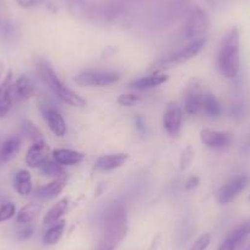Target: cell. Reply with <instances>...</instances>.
I'll return each mask as SVG.
<instances>
[{
    "label": "cell",
    "mask_w": 250,
    "mask_h": 250,
    "mask_svg": "<svg viewBox=\"0 0 250 250\" xmlns=\"http://www.w3.org/2000/svg\"><path fill=\"white\" fill-rule=\"evenodd\" d=\"M65 188V180L55 179L53 180L49 184L42 185V187H38L37 189L32 191L33 196H35L37 200H50V199H54L64 190Z\"/></svg>",
    "instance_id": "e0dca14e"
},
{
    "label": "cell",
    "mask_w": 250,
    "mask_h": 250,
    "mask_svg": "<svg viewBox=\"0 0 250 250\" xmlns=\"http://www.w3.org/2000/svg\"><path fill=\"white\" fill-rule=\"evenodd\" d=\"M200 140L206 147L213 150H221L232 143V134L228 131H218L205 128L200 131Z\"/></svg>",
    "instance_id": "30bf717a"
},
{
    "label": "cell",
    "mask_w": 250,
    "mask_h": 250,
    "mask_svg": "<svg viewBox=\"0 0 250 250\" xmlns=\"http://www.w3.org/2000/svg\"><path fill=\"white\" fill-rule=\"evenodd\" d=\"M140 101V97L136 95H120L118 97V103L124 107H133Z\"/></svg>",
    "instance_id": "4dcf8cb0"
},
{
    "label": "cell",
    "mask_w": 250,
    "mask_h": 250,
    "mask_svg": "<svg viewBox=\"0 0 250 250\" xmlns=\"http://www.w3.org/2000/svg\"><path fill=\"white\" fill-rule=\"evenodd\" d=\"M14 188L21 196H28L32 194L33 185L31 173L26 169H20L14 175Z\"/></svg>",
    "instance_id": "44dd1931"
},
{
    "label": "cell",
    "mask_w": 250,
    "mask_h": 250,
    "mask_svg": "<svg viewBox=\"0 0 250 250\" xmlns=\"http://www.w3.org/2000/svg\"><path fill=\"white\" fill-rule=\"evenodd\" d=\"M65 230V221L60 220L58 222L49 226L47 230L43 234V243L47 245H54L62 239V234Z\"/></svg>",
    "instance_id": "d4e9b609"
},
{
    "label": "cell",
    "mask_w": 250,
    "mask_h": 250,
    "mask_svg": "<svg viewBox=\"0 0 250 250\" xmlns=\"http://www.w3.org/2000/svg\"><path fill=\"white\" fill-rule=\"evenodd\" d=\"M69 210V200L68 199H62L57 204L50 208V210L43 217V225L50 226L53 223L62 220V217L68 212Z\"/></svg>",
    "instance_id": "cb8c5ba5"
},
{
    "label": "cell",
    "mask_w": 250,
    "mask_h": 250,
    "mask_svg": "<svg viewBox=\"0 0 250 250\" xmlns=\"http://www.w3.org/2000/svg\"><path fill=\"white\" fill-rule=\"evenodd\" d=\"M168 79H169V76L166 75V74L153 73L151 75L144 76V78H139L136 80L131 81L129 86L136 88V90H150V88L157 87V86L167 83Z\"/></svg>",
    "instance_id": "ffe728a7"
},
{
    "label": "cell",
    "mask_w": 250,
    "mask_h": 250,
    "mask_svg": "<svg viewBox=\"0 0 250 250\" xmlns=\"http://www.w3.org/2000/svg\"><path fill=\"white\" fill-rule=\"evenodd\" d=\"M21 144H22V140L19 135L9 136L0 144V163H5L13 160L20 151Z\"/></svg>",
    "instance_id": "ac0fdd59"
},
{
    "label": "cell",
    "mask_w": 250,
    "mask_h": 250,
    "mask_svg": "<svg viewBox=\"0 0 250 250\" xmlns=\"http://www.w3.org/2000/svg\"><path fill=\"white\" fill-rule=\"evenodd\" d=\"M13 71H8L0 83V119H4L13 108Z\"/></svg>",
    "instance_id": "4fadbf2b"
},
{
    "label": "cell",
    "mask_w": 250,
    "mask_h": 250,
    "mask_svg": "<svg viewBox=\"0 0 250 250\" xmlns=\"http://www.w3.org/2000/svg\"><path fill=\"white\" fill-rule=\"evenodd\" d=\"M201 113L208 118H220L222 115V105L212 93L204 92L203 101H201Z\"/></svg>",
    "instance_id": "603a6c76"
},
{
    "label": "cell",
    "mask_w": 250,
    "mask_h": 250,
    "mask_svg": "<svg viewBox=\"0 0 250 250\" xmlns=\"http://www.w3.org/2000/svg\"><path fill=\"white\" fill-rule=\"evenodd\" d=\"M199 183H200V180H199L198 177H190L188 179V182L185 183V188H187L188 190H191V189L198 187Z\"/></svg>",
    "instance_id": "836d02e7"
},
{
    "label": "cell",
    "mask_w": 250,
    "mask_h": 250,
    "mask_svg": "<svg viewBox=\"0 0 250 250\" xmlns=\"http://www.w3.org/2000/svg\"><path fill=\"white\" fill-rule=\"evenodd\" d=\"M250 235V217L243 221L226 237L217 250H237L243 242Z\"/></svg>",
    "instance_id": "8fae6325"
},
{
    "label": "cell",
    "mask_w": 250,
    "mask_h": 250,
    "mask_svg": "<svg viewBox=\"0 0 250 250\" xmlns=\"http://www.w3.org/2000/svg\"><path fill=\"white\" fill-rule=\"evenodd\" d=\"M50 148L44 141L33 143L26 153L25 162L31 168H40L45 161L49 160Z\"/></svg>",
    "instance_id": "7c38bea8"
},
{
    "label": "cell",
    "mask_w": 250,
    "mask_h": 250,
    "mask_svg": "<svg viewBox=\"0 0 250 250\" xmlns=\"http://www.w3.org/2000/svg\"><path fill=\"white\" fill-rule=\"evenodd\" d=\"M183 110L177 102H169L165 109L163 114V126L166 133L172 138L179 135L182 129Z\"/></svg>",
    "instance_id": "9c48e42d"
},
{
    "label": "cell",
    "mask_w": 250,
    "mask_h": 250,
    "mask_svg": "<svg viewBox=\"0 0 250 250\" xmlns=\"http://www.w3.org/2000/svg\"><path fill=\"white\" fill-rule=\"evenodd\" d=\"M128 232V217L124 206L113 204L103 217V235L97 250H115Z\"/></svg>",
    "instance_id": "6da1fadb"
},
{
    "label": "cell",
    "mask_w": 250,
    "mask_h": 250,
    "mask_svg": "<svg viewBox=\"0 0 250 250\" xmlns=\"http://www.w3.org/2000/svg\"><path fill=\"white\" fill-rule=\"evenodd\" d=\"M129 160L128 153H110V155L101 156L96 162V169L103 170H113L115 168H119Z\"/></svg>",
    "instance_id": "d6986e66"
},
{
    "label": "cell",
    "mask_w": 250,
    "mask_h": 250,
    "mask_svg": "<svg viewBox=\"0 0 250 250\" xmlns=\"http://www.w3.org/2000/svg\"><path fill=\"white\" fill-rule=\"evenodd\" d=\"M120 80V74L109 70H85L74 78L78 85L85 87H104Z\"/></svg>",
    "instance_id": "8992f818"
},
{
    "label": "cell",
    "mask_w": 250,
    "mask_h": 250,
    "mask_svg": "<svg viewBox=\"0 0 250 250\" xmlns=\"http://www.w3.org/2000/svg\"><path fill=\"white\" fill-rule=\"evenodd\" d=\"M38 169L41 170L43 175L45 177H53L55 179H60V180H64L66 177V172L65 169L62 168V166L58 165L54 160H48L41 166Z\"/></svg>",
    "instance_id": "484cf974"
},
{
    "label": "cell",
    "mask_w": 250,
    "mask_h": 250,
    "mask_svg": "<svg viewBox=\"0 0 250 250\" xmlns=\"http://www.w3.org/2000/svg\"><path fill=\"white\" fill-rule=\"evenodd\" d=\"M22 134L26 136V138H28L30 140H32L33 143H38V141H43V138H42V134H41V131L38 130L37 126H36L33 123H31L30 120H25V122L22 123Z\"/></svg>",
    "instance_id": "4316f807"
},
{
    "label": "cell",
    "mask_w": 250,
    "mask_h": 250,
    "mask_svg": "<svg viewBox=\"0 0 250 250\" xmlns=\"http://www.w3.org/2000/svg\"><path fill=\"white\" fill-rule=\"evenodd\" d=\"M217 68L227 79L237 78L240 69V35L237 27L226 32L217 54Z\"/></svg>",
    "instance_id": "7a4b0ae2"
},
{
    "label": "cell",
    "mask_w": 250,
    "mask_h": 250,
    "mask_svg": "<svg viewBox=\"0 0 250 250\" xmlns=\"http://www.w3.org/2000/svg\"><path fill=\"white\" fill-rule=\"evenodd\" d=\"M194 158V150L191 146H187L184 148V151L182 152V156H180V170H187L188 168L190 167L191 162H193Z\"/></svg>",
    "instance_id": "f1b7e54d"
},
{
    "label": "cell",
    "mask_w": 250,
    "mask_h": 250,
    "mask_svg": "<svg viewBox=\"0 0 250 250\" xmlns=\"http://www.w3.org/2000/svg\"><path fill=\"white\" fill-rule=\"evenodd\" d=\"M35 93V83L27 75H21L15 83H13V97L14 101L25 102L30 100Z\"/></svg>",
    "instance_id": "9a60e30c"
},
{
    "label": "cell",
    "mask_w": 250,
    "mask_h": 250,
    "mask_svg": "<svg viewBox=\"0 0 250 250\" xmlns=\"http://www.w3.org/2000/svg\"><path fill=\"white\" fill-rule=\"evenodd\" d=\"M16 3L22 9H31L37 5L38 0H16Z\"/></svg>",
    "instance_id": "d6a6232c"
},
{
    "label": "cell",
    "mask_w": 250,
    "mask_h": 250,
    "mask_svg": "<svg viewBox=\"0 0 250 250\" xmlns=\"http://www.w3.org/2000/svg\"><path fill=\"white\" fill-rule=\"evenodd\" d=\"M37 74L42 83L47 85V87L52 91L53 95L57 96L60 101L71 105V107H86V101L80 95L74 92L71 88H69L68 86L64 85L62 80L58 78L55 71L52 69V66L45 60H40L37 62Z\"/></svg>",
    "instance_id": "3957f363"
},
{
    "label": "cell",
    "mask_w": 250,
    "mask_h": 250,
    "mask_svg": "<svg viewBox=\"0 0 250 250\" xmlns=\"http://www.w3.org/2000/svg\"><path fill=\"white\" fill-rule=\"evenodd\" d=\"M52 157L58 165L62 167H69V166H76L83 162L85 155L80 151L70 150V148H57V150H53Z\"/></svg>",
    "instance_id": "2e32d148"
},
{
    "label": "cell",
    "mask_w": 250,
    "mask_h": 250,
    "mask_svg": "<svg viewBox=\"0 0 250 250\" xmlns=\"http://www.w3.org/2000/svg\"><path fill=\"white\" fill-rule=\"evenodd\" d=\"M250 184V175L249 174H238L235 177L230 178L227 183L221 187L217 194V201L221 205H227L235 200L240 193L247 189Z\"/></svg>",
    "instance_id": "52a82bcc"
},
{
    "label": "cell",
    "mask_w": 250,
    "mask_h": 250,
    "mask_svg": "<svg viewBox=\"0 0 250 250\" xmlns=\"http://www.w3.org/2000/svg\"><path fill=\"white\" fill-rule=\"evenodd\" d=\"M43 206L40 203H28L16 213V222L20 225H30L38 217Z\"/></svg>",
    "instance_id": "7402d4cb"
},
{
    "label": "cell",
    "mask_w": 250,
    "mask_h": 250,
    "mask_svg": "<svg viewBox=\"0 0 250 250\" xmlns=\"http://www.w3.org/2000/svg\"><path fill=\"white\" fill-rule=\"evenodd\" d=\"M211 243V235L208 233L200 235V237L196 239V242L194 243L193 247L190 248V250H206L208 247Z\"/></svg>",
    "instance_id": "f546056e"
},
{
    "label": "cell",
    "mask_w": 250,
    "mask_h": 250,
    "mask_svg": "<svg viewBox=\"0 0 250 250\" xmlns=\"http://www.w3.org/2000/svg\"><path fill=\"white\" fill-rule=\"evenodd\" d=\"M204 91L200 85L194 83L193 85H189V87L185 91L184 98V109L188 114L196 115L201 113V101H203Z\"/></svg>",
    "instance_id": "5bb4252c"
},
{
    "label": "cell",
    "mask_w": 250,
    "mask_h": 250,
    "mask_svg": "<svg viewBox=\"0 0 250 250\" xmlns=\"http://www.w3.org/2000/svg\"><path fill=\"white\" fill-rule=\"evenodd\" d=\"M16 216V206L13 203H4L0 206V223L6 222Z\"/></svg>",
    "instance_id": "83f0119b"
},
{
    "label": "cell",
    "mask_w": 250,
    "mask_h": 250,
    "mask_svg": "<svg viewBox=\"0 0 250 250\" xmlns=\"http://www.w3.org/2000/svg\"><path fill=\"white\" fill-rule=\"evenodd\" d=\"M23 226H25V227L21 228V229H19L18 233H16V237H18L19 240L28 239V238H30L33 233V228L31 227L30 225H23Z\"/></svg>",
    "instance_id": "1f68e13d"
},
{
    "label": "cell",
    "mask_w": 250,
    "mask_h": 250,
    "mask_svg": "<svg viewBox=\"0 0 250 250\" xmlns=\"http://www.w3.org/2000/svg\"><path fill=\"white\" fill-rule=\"evenodd\" d=\"M135 123H136V128H138L139 130H141V131H145V124H144L143 119H141L140 117H139V118H136Z\"/></svg>",
    "instance_id": "e575fe53"
},
{
    "label": "cell",
    "mask_w": 250,
    "mask_h": 250,
    "mask_svg": "<svg viewBox=\"0 0 250 250\" xmlns=\"http://www.w3.org/2000/svg\"><path fill=\"white\" fill-rule=\"evenodd\" d=\"M243 250H250V243H249V244H248L247 247H245L244 249H243Z\"/></svg>",
    "instance_id": "8d00e7d4"
},
{
    "label": "cell",
    "mask_w": 250,
    "mask_h": 250,
    "mask_svg": "<svg viewBox=\"0 0 250 250\" xmlns=\"http://www.w3.org/2000/svg\"><path fill=\"white\" fill-rule=\"evenodd\" d=\"M4 62H0V79H1V76L4 75Z\"/></svg>",
    "instance_id": "d590c367"
},
{
    "label": "cell",
    "mask_w": 250,
    "mask_h": 250,
    "mask_svg": "<svg viewBox=\"0 0 250 250\" xmlns=\"http://www.w3.org/2000/svg\"><path fill=\"white\" fill-rule=\"evenodd\" d=\"M248 200H249V201H250V195H249V198H248Z\"/></svg>",
    "instance_id": "74e56055"
},
{
    "label": "cell",
    "mask_w": 250,
    "mask_h": 250,
    "mask_svg": "<svg viewBox=\"0 0 250 250\" xmlns=\"http://www.w3.org/2000/svg\"><path fill=\"white\" fill-rule=\"evenodd\" d=\"M208 40L206 38H201V40L194 41L190 42L185 47L180 48V49L175 50V52L169 53L166 57L161 58L157 62H155L156 69H165L169 68L172 65H178V64H182V62H188V60L193 59L194 57L199 54L201 50L204 49V47L206 45Z\"/></svg>",
    "instance_id": "277c9868"
},
{
    "label": "cell",
    "mask_w": 250,
    "mask_h": 250,
    "mask_svg": "<svg viewBox=\"0 0 250 250\" xmlns=\"http://www.w3.org/2000/svg\"><path fill=\"white\" fill-rule=\"evenodd\" d=\"M40 110L42 113L43 119L47 123L48 128L50 129V131L54 135L59 136V138L66 135L68 126H66L65 120H64V118H62V115L60 114V112L57 108H54L47 102H41Z\"/></svg>",
    "instance_id": "ba28073f"
},
{
    "label": "cell",
    "mask_w": 250,
    "mask_h": 250,
    "mask_svg": "<svg viewBox=\"0 0 250 250\" xmlns=\"http://www.w3.org/2000/svg\"><path fill=\"white\" fill-rule=\"evenodd\" d=\"M208 28H210V16L204 9L198 8L188 16L183 33H184L185 40L194 42V41L205 38Z\"/></svg>",
    "instance_id": "5b68a950"
}]
</instances>
